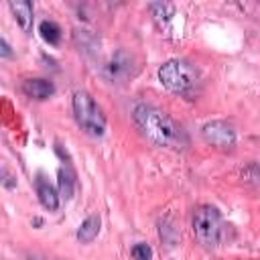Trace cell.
<instances>
[{"instance_id":"6da1fadb","label":"cell","mask_w":260,"mask_h":260,"mask_svg":"<svg viewBox=\"0 0 260 260\" xmlns=\"http://www.w3.org/2000/svg\"><path fill=\"white\" fill-rule=\"evenodd\" d=\"M132 118L136 128L142 132V136H146L152 144L173 150H183L189 146V138L183 126L162 110L150 104H138L132 112Z\"/></svg>"},{"instance_id":"7a4b0ae2","label":"cell","mask_w":260,"mask_h":260,"mask_svg":"<svg viewBox=\"0 0 260 260\" xmlns=\"http://www.w3.org/2000/svg\"><path fill=\"white\" fill-rule=\"evenodd\" d=\"M158 79L169 91L181 93V95L193 93L199 85L197 69L183 59H171V61L162 63L158 69Z\"/></svg>"},{"instance_id":"3957f363","label":"cell","mask_w":260,"mask_h":260,"mask_svg":"<svg viewBox=\"0 0 260 260\" xmlns=\"http://www.w3.org/2000/svg\"><path fill=\"white\" fill-rule=\"evenodd\" d=\"M71 106H73L75 122H77V126L85 134H89V136H102L106 132V116H104L102 108L95 104V100L87 91L77 89L73 93Z\"/></svg>"},{"instance_id":"277c9868","label":"cell","mask_w":260,"mask_h":260,"mask_svg":"<svg viewBox=\"0 0 260 260\" xmlns=\"http://www.w3.org/2000/svg\"><path fill=\"white\" fill-rule=\"evenodd\" d=\"M193 236L205 248L219 246V242L223 238V221H221L219 211L213 205L197 207V211L193 215Z\"/></svg>"},{"instance_id":"5b68a950","label":"cell","mask_w":260,"mask_h":260,"mask_svg":"<svg viewBox=\"0 0 260 260\" xmlns=\"http://www.w3.org/2000/svg\"><path fill=\"white\" fill-rule=\"evenodd\" d=\"M201 136L207 144L217 146V148H232L236 144V130L232 124H228L223 120L207 122L201 128Z\"/></svg>"},{"instance_id":"8992f818","label":"cell","mask_w":260,"mask_h":260,"mask_svg":"<svg viewBox=\"0 0 260 260\" xmlns=\"http://www.w3.org/2000/svg\"><path fill=\"white\" fill-rule=\"evenodd\" d=\"M132 63H134V59H132L130 53L118 51V53L110 59V63L106 65L104 75H106L112 83H114V81H122V79H126L128 75H132Z\"/></svg>"},{"instance_id":"52a82bcc","label":"cell","mask_w":260,"mask_h":260,"mask_svg":"<svg viewBox=\"0 0 260 260\" xmlns=\"http://www.w3.org/2000/svg\"><path fill=\"white\" fill-rule=\"evenodd\" d=\"M35 187H37V195H39L41 205H43L45 209H49V211H55V209L59 207V195H57V191L53 189V185H51L43 175H39Z\"/></svg>"},{"instance_id":"ba28073f","label":"cell","mask_w":260,"mask_h":260,"mask_svg":"<svg viewBox=\"0 0 260 260\" xmlns=\"http://www.w3.org/2000/svg\"><path fill=\"white\" fill-rule=\"evenodd\" d=\"M22 91L28 98H32V100H47V98H51L55 93V87H53L51 81L41 79V77H35V79H26L22 83Z\"/></svg>"},{"instance_id":"9c48e42d","label":"cell","mask_w":260,"mask_h":260,"mask_svg":"<svg viewBox=\"0 0 260 260\" xmlns=\"http://www.w3.org/2000/svg\"><path fill=\"white\" fill-rule=\"evenodd\" d=\"M8 6L12 10L16 22L20 24V28L24 32H30V28H32V4L30 2H10Z\"/></svg>"},{"instance_id":"30bf717a","label":"cell","mask_w":260,"mask_h":260,"mask_svg":"<svg viewBox=\"0 0 260 260\" xmlns=\"http://www.w3.org/2000/svg\"><path fill=\"white\" fill-rule=\"evenodd\" d=\"M98 234H100V217H98V215H89V217L79 225V230H77V240H79L81 244H89V242H93V240L98 238Z\"/></svg>"},{"instance_id":"8fae6325","label":"cell","mask_w":260,"mask_h":260,"mask_svg":"<svg viewBox=\"0 0 260 260\" xmlns=\"http://www.w3.org/2000/svg\"><path fill=\"white\" fill-rule=\"evenodd\" d=\"M39 32H41L43 41L49 43V45H53V47L59 45V41H61V28H59V24L53 22V20H43V22L39 24Z\"/></svg>"},{"instance_id":"7c38bea8","label":"cell","mask_w":260,"mask_h":260,"mask_svg":"<svg viewBox=\"0 0 260 260\" xmlns=\"http://www.w3.org/2000/svg\"><path fill=\"white\" fill-rule=\"evenodd\" d=\"M150 12L156 20H169L175 12V6L167 4V2H154V4H150Z\"/></svg>"},{"instance_id":"4fadbf2b","label":"cell","mask_w":260,"mask_h":260,"mask_svg":"<svg viewBox=\"0 0 260 260\" xmlns=\"http://www.w3.org/2000/svg\"><path fill=\"white\" fill-rule=\"evenodd\" d=\"M59 187H61V195H63L65 199H69V197L73 195V177H71V173L65 171V169L59 171Z\"/></svg>"},{"instance_id":"5bb4252c","label":"cell","mask_w":260,"mask_h":260,"mask_svg":"<svg viewBox=\"0 0 260 260\" xmlns=\"http://www.w3.org/2000/svg\"><path fill=\"white\" fill-rule=\"evenodd\" d=\"M132 256L136 260H152V250L146 244H136L132 246Z\"/></svg>"},{"instance_id":"9a60e30c","label":"cell","mask_w":260,"mask_h":260,"mask_svg":"<svg viewBox=\"0 0 260 260\" xmlns=\"http://www.w3.org/2000/svg\"><path fill=\"white\" fill-rule=\"evenodd\" d=\"M0 53H2V57H10V47H8V43L4 39L0 41Z\"/></svg>"}]
</instances>
